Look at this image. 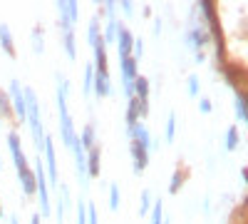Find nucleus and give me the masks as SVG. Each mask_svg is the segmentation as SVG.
Here are the masks:
<instances>
[{
    "instance_id": "obj_13",
    "label": "nucleus",
    "mask_w": 248,
    "mask_h": 224,
    "mask_svg": "<svg viewBox=\"0 0 248 224\" xmlns=\"http://www.w3.org/2000/svg\"><path fill=\"white\" fill-rule=\"evenodd\" d=\"M17 179H20V187H23L25 197L35 194V172H32L30 167H25V170H20V172H17Z\"/></svg>"
},
{
    "instance_id": "obj_16",
    "label": "nucleus",
    "mask_w": 248,
    "mask_h": 224,
    "mask_svg": "<svg viewBox=\"0 0 248 224\" xmlns=\"http://www.w3.org/2000/svg\"><path fill=\"white\" fill-rule=\"evenodd\" d=\"M134 97L139 100V103H149V80L144 75H139L134 80Z\"/></svg>"
},
{
    "instance_id": "obj_8",
    "label": "nucleus",
    "mask_w": 248,
    "mask_h": 224,
    "mask_svg": "<svg viewBox=\"0 0 248 224\" xmlns=\"http://www.w3.org/2000/svg\"><path fill=\"white\" fill-rule=\"evenodd\" d=\"M10 107H13V115L20 120V122H25L28 120V110H25V95H23V87H20L17 80H10Z\"/></svg>"
},
{
    "instance_id": "obj_14",
    "label": "nucleus",
    "mask_w": 248,
    "mask_h": 224,
    "mask_svg": "<svg viewBox=\"0 0 248 224\" xmlns=\"http://www.w3.org/2000/svg\"><path fill=\"white\" fill-rule=\"evenodd\" d=\"M0 48H3L10 57H15V45H13V33L8 23H0Z\"/></svg>"
},
{
    "instance_id": "obj_37",
    "label": "nucleus",
    "mask_w": 248,
    "mask_h": 224,
    "mask_svg": "<svg viewBox=\"0 0 248 224\" xmlns=\"http://www.w3.org/2000/svg\"><path fill=\"white\" fill-rule=\"evenodd\" d=\"M105 13H107V17H117L114 13H117V3H114V0H107V3H105Z\"/></svg>"
},
{
    "instance_id": "obj_5",
    "label": "nucleus",
    "mask_w": 248,
    "mask_h": 224,
    "mask_svg": "<svg viewBox=\"0 0 248 224\" xmlns=\"http://www.w3.org/2000/svg\"><path fill=\"white\" fill-rule=\"evenodd\" d=\"M43 155H45V165H47V187H55L60 185V177H57V159H55V142L50 135H45V147H43Z\"/></svg>"
},
{
    "instance_id": "obj_10",
    "label": "nucleus",
    "mask_w": 248,
    "mask_h": 224,
    "mask_svg": "<svg viewBox=\"0 0 248 224\" xmlns=\"http://www.w3.org/2000/svg\"><path fill=\"white\" fill-rule=\"evenodd\" d=\"M8 147H10V155H13V162H15V170H17V172H20V170H25V167H30V165H28V159H25L23 147H20V137H17V132H10V135H8Z\"/></svg>"
},
{
    "instance_id": "obj_7",
    "label": "nucleus",
    "mask_w": 248,
    "mask_h": 224,
    "mask_svg": "<svg viewBox=\"0 0 248 224\" xmlns=\"http://www.w3.org/2000/svg\"><path fill=\"white\" fill-rule=\"evenodd\" d=\"M114 45L119 50V60H127L132 57V45H134V35L127 25L117 23V37H114Z\"/></svg>"
},
{
    "instance_id": "obj_4",
    "label": "nucleus",
    "mask_w": 248,
    "mask_h": 224,
    "mask_svg": "<svg viewBox=\"0 0 248 224\" xmlns=\"http://www.w3.org/2000/svg\"><path fill=\"white\" fill-rule=\"evenodd\" d=\"M70 150L75 152V172H77V182H79L82 192H87V190H90V174H87V152L82 150L79 139H75V145H72Z\"/></svg>"
},
{
    "instance_id": "obj_39",
    "label": "nucleus",
    "mask_w": 248,
    "mask_h": 224,
    "mask_svg": "<svg viewBox=\"0 0 248 224\" xmlns=\"http://www.w3.org/2000/svg\"><path fill=\"white\" fill-rule=\"evenodd\" d=\"M10 224H20V219H17V214H10Z\"/></svg>"
},
{
    "instance_id": "obj_26",
    "label": "nucleus",
    "mask_w": 248,
    "mask_h": 224,
    "mask_svg": "<svg viewBox=\"0 0 248 224\" xmlns=\"http://www.w3.org/2000/svg\"><path fill=\"white\" fill-rule=\"evenodd\" d=\"M109 209L112 212L119 209V185H117V182H112V185H109Z\"/></svg>"
},
{
    "instance_id": "obj_35",
    "label": "nucleus",
    "mask_w": 248,
    "mask_h": 224,
    "mask_svg": "<svg viewBox=\"0 0 248 224\" xmlns=\"http://www.w3.org/2000/svg\"><path fill=\"white\" fill-rule=\"evenodd\" d=\"M87 224H99V217H97V209L92 205H87Z\"/></svg>"
},
{
    "instance_id": "obj_27",
    "label": "nucleus",
    "mask_w": 248,
    "mask_h": 224,
    "mask_svg": "<svg viewBox=\"0 0 248 224\" xmlns=\"http://www.w3.org/2000/svg\"><path fill=\"white\" fill-rule=\"evenodd\" d=\"M186 92H189V97H199V90H201V83H199V75H189V80H186Z\"/></svg>"
},
{
    "instance_id": "obj_17",
    "label": "nucleus",
    "mask_w": 248,
    "mask_h": 224,
    "mask_svg": "<svg viewBox=\"0 0 248 224\" xmlns=\"http://www.w3.org/2000/svg\"><path fill=\"white\" fill-rule=\"evenodd\" d=\"M233 110H236V120L238 122H248V105H246V95L236 90V103H233Z\"/></svg>"
},
{
    "instance_id": "obj_11",
    "label": "nucleus",
    "mask_w": 248,
    "mask_h": 224,
    "mask_svg": "<svg viewBox=\"0 0 248 224\" xmlns=\"http://www.w3.org/2000/svg\"><path fill=\"white\" fill-rule=\"evenodd\" d=\"M129 150H132V159H134V174H141L149 165V152L134 145V142H129Z\"/></svg>"
},
{
    "instance_id": "obj_15",
    "label": "nucleus",
    "mask_w": 248,
    "mask_h": 224,
    "mask_svg": "<svg viewBox=\"0 0 248 224\" xmlns=\"http://www.w3.org/2000/svg\"><path fill=\"white\" fill-rule=\"evenodd\" d=\"M99 157H102V150L99 145L87 150V174L90 177H99Z\"/></svg>"
},
{
    "instance_id": "obj_12",
    "label": "nucleus",
    "mask_w": 248,
    "mask_h": 224,
    "mask_svg": "<svg viewBox=\"0 0 248 224\" xmlns=\"http://www.w3.org/2000/svg\"><path fill=\"white\" fill-rule=\"evenodd\" d=\"M77 139H79V145H82V150H85V152L99 145L97 132H94V125H85V127H82V132L77 135Z\"/></svg>"
},
{
    "instance_id": "obj_2",
    "label": "nucleus",
    "mask_w": 248,
    "mask_h": 224,
    "mask_svg": "<svg viewBox=\"0 0 248 224\" xmlns=\"http://www.w3.org/2000/svg\"><path fill=\"white\" fill-rule=\"evenodd\" d=\"M35 192L40 197V217L47 219L50 217V192H47V177H45V165H43V159H35Z\"/></svg>"
},
{
    "instance_id": "obj_34",
    "label": "nucleus",
    "mask_w": 248,
    "mask_h": 224,
    "mask_svg": "<svg viewBox=\"0 0 248 224\" xmlns=\"http://www.w3.org/2000/svg\"><path fill=\"white\" fill-rule=\"evenodd\" d=\"M199 110H201L203 115H209V112L214 110V105H211V100H206V97H201V100H199Z\"/></svg>"
},
{
    "instance_id": "obj_40",
    "label": "nucleus",
    "mask_w": 248,
    "mask_h": 224,
    "mask_svg": "<svg viewBox=\"0 0 248 224\" xmlns=\"http://www.w3.org/2000/svg\"><path fill=\"white\" fill-rule=\"evenodd\" d=\"M30 224H40V214H32V219H30Z\"/></svg>"
},
{
    "instance_id": "obj_21",
    "label": "nucleus",
    "mask_w": 248,
    "mask_h": 224,
    "mask_svg": "<svg viewBox=\"0 0 248 224\" xmlns=\"http://www.w3.org/2000/svg\"><path fill=\"white\" fill-rule=\"evenodd\" d=\"M102 35H99V15H94L92 17V23H90V28H87V40H90V48H94L97 45V40H99Z\"/></svg>"
},
{
    "instance_id": "obj_42",
    "label": "nucleus",
    "mask_w": 248,
    "mask_h": 224,
    "mask_svg": "<svg viewBox=\"0 0 248 224\" xmlns=\"http://www.w3.org/2000/svg\"><path fill=\"white\" fill-rule=\"evenodd\" d=\"M0 217H3V207H0Z\"/></svg>"
},
{
    "instance_id": "obj_24",
    "label": "nucleus",
    "mask_w": 248,
    "mask_h": 224,
    "mask_svg": "<svg viewBox=\"0 0 248 224\" xmlns=\"http://www.w3.org/2000/svg\"><path fill=\"white\" fill-rule=\"evenodd\" d=\"M149 209H152V192L144 190L141 192V202H139V217H147Z\"/></svg>"
},
{
    "instance_id": "obj_28",
    "label": "nucleus",
    "mask_w": 248,
    "mask_h": 224,
    "mask_svg": "<svg viewBox=\"0 0 248 224\" xmlns=\"http://www.w3.org/2000/svg\"><path fill=\"white\" fill-rule=\"evenodd\" d=\"M32 50L35 52H40V55H43L45 52V43H43V30H32Z\"/></svg>"
},
{
    "instance_id": "obj_30",
    "label": "nucleus",
    "mask_w": 248,
    "mask_h": 224,
    "mask_svg": "<svg viewBox=\"0 0 248 224\" xmlns=\"http://www.w3.org/2000/svg\"><path fill=\"white\" fill-rule=\"evenodd\" d=\"M181 185H184V174L181 172H174L171 174V182H169V194H176L181 190Z\"/></svg>"
},
{
    "instance_id": "obj_23",
    "label": "nucleus",
    "mask_w": 248,
    "mask_h": 224,
    "mask_svg": "<svg viewBox=\"0 0 248 224\" xmlns=\"http://www.w3.org/2000/svg\"><path fill=\"white\" fill-rule=\"evenodd\" d=\"M117 23H119L117 17H109V20H107V30H105V37H102V40H105V45H114V37H117Z\"/></svg>"
},
{
    "instance_id": "obj_6",
    "label": "nucleus",
    "mask_w": 248,
    "mask_h": 224,
    "mask_svg": "<svg viewBox=\"0 0 248 224\" xmlns=\"http://www.w3.org/2000/svg\"><path fill=\"white\" fill-rule=\"evenodd\" d=\"M92 68H94V65H92ZM92 92H94L97 97H107V95H114V85H112V77H109L107 68H94Z\"/></svg>"
},
{
    "instance_id": "obj_29",
    "label": "nucleus",
    "mask_w": 248,
    "mask_h": 224,
    "mask_svg": "<svg viewBox=\"0 0 248 224\" xmlns=\"http://www.w3.org/2000/svg\"><path fill=\"white\" fill-rule=\"evenodd\" d=\"M75 224H87V202L77 199V222Z\"/></svg>"
},
{
    "instance_id": "obj_1",
    "label": "nucleus",
    "mask_w": 248,
    "mask_h": 224,
    "mask_svg": "<svg viewBox=\"0 0 248 224\" xmlns=\"http://www.w3.org/2000/svg\"><path fill=\"white\" fill-rule=\"evenodd\" d=\"M23 95H25V110H28V125H30V132H32V145L37 150V157L43 155V147H45V127H43V120H40V103H37V95L32 87H23Z\"/></svg>"
},
{
    "instance_id": "obj_32",
    "label": "nucleus",
    "mask_w": 248,
    "mask_h": 224,
    "mask_svg": "<svg viewBox=\"0 0 248 224\" xmlns=\"http://www.w3.org/2000/svg\"><path fill=\"white\" fill-rule=\"evenodd\" d=\"M141 55H144V40H141V37H134V45H132V57L139 63Z\"/></svg>"
},
{
    "instance_id": "obj_41",
    "label": "nucleus",
    "mask_w": 248,
    "mask_h": 224,
    "mask_svg": "<svg viewBox=\"0 0 248 224\" xmlns=\"http://www.w3.org/2000/svg\"><path fill=\"white\" fill-rule=\"evenodd\" d=\"M0 172H3V155H0Z\"/></svg>"
},
{
    "instance_id": "obj_33",
    "label": "nucleus",
    "mask_w": 248,
    "mask_h": 224,
    "mask_svg": "<svg viewBox=\"0 0 248 224\" xmlns=\"http://www.w3.org/2000/svg\"><path fill=\"white\" fill-rule=\"evenodd\" d=\"M13 112V107H10V103H8V95L3 92V90H0V115H10Z\"/></svg>"
},
{
    "instance_id": "obj_38",
    "label": "nucleus",
    "mask_w": 248,
    "mask_h": 224,
    "mask_svg": "<svg viewBox=\"0 0 248 224\" xmlns=\"http://www.w3.org/2000/svg\"><path fill=\"white\" fill-rule=\"evenodd\" d=\"M161 28H164V25H161V17H156V20H154V35H156V37L161 35Z\"/></svg>"
},
{
    "instance_id": "obj_22",
    "label": "nucleus",
    "mask_w": 248,
    "mask_h": 224,
    "mask_svg": "<svg viewBox=\"0 0 248 224\" xmlns=\"http://www.w3.org/2000/svg\"><path fill=\"white\" fill-rule=\"evenodd\" d=\"M65 13H67V20L72 25L79 23V3H75V0H65Z\"/></svg>"
},
{
    "instance_id": "obj_19",
    "label": "nucleus",
    "mask_w": 248,
    "mask_h": 224,
    "mask_svg": "<svg viewBox=\"0 0 248 224\" xmlns=\"http://www.w3.org/2000/svg\"><path fill=\"white\" fill-rule=\"evenodd\" d=\"M152 224H164V199L161 197L152 202Z\"/></svg>"
},
{
    "instance_id": "obj_31",
    "label": "nucleus",
    "mask_w": 248,
    "mask_h": 224,
    "mask_svg": "<svg viewBox=\"0 0 248 224\" xmlns=\"http://www.w3.org/2000/svg\"><path fill=\"white\" fill-rule=\"evenodd\" d=\"M174 135H176V115L169 112V120H167V142H174Z\"/></svg>"
},
{
    "instance_id": "obj_18",
    "label": "nucleus",
    "mask_w": 248,
    "mask_h": 224,
    "mask_svg": "<svg viewBox=\"0 0 248 224\" xmlns=\"http://www.w3.org/2000/svg\"><path fill=\"white\" fill-rule=\"evenodd\" d=\"M62 43H65V52L70 60H77V48H75V33L72 30H65L62 33Z\"/></svg>"
},
{
    "instance_id": "obj_36",
    "label": "nucleus",
    "mask_w": 248,
    "mask_h": 224,
    "mask_svg": "<svg viewBox=\"0 0 248 224\" xmlns=\"http://www.w3.org/2000/svg\"><path fill=\"white\" fill-rule=\"evenodd\" d=\"M119 8L124 10V15H127V17H132V13H134V5H132V0H122V3H119Z\"/></svg>"
},
{
    "instance_id": "obj_9",
    "label": "nucleus",
    "mask_w": 248,
    "mask_h": 224,
    "mask_svg": "<svg viewBox=\"0 0 248 224\" xmlns=\"http://www.w3.org/2000/svg\"><path fill=\"white\" fill-rule=\"evenodd\" d=\"M127 135H129V142L139 145L141 150L152 152V142H154V139H152V135H149V130H147V125H144V122H137L134 127H129Z\"/></svg>"
},
{
    "instance_id": "obj_20",
    "label": "nucleus",
    "mask_w": 248,
    "mask_h": 224,
    "mask_svg": "<svg viewBox=\"0 0 248 224\" xmlns=\"http://www.w3.org/2000/svg\"><path fill=\"white\" fill-rule=\"evenodd\" d=\"M238 142H241V137H238V127L233 125V127L226 130V150H229V152L238 150Z\"/></svg>"
},
{
    "instance_id": "obj_25",
    "label": "nucleus",
    "mask_w": 248,
    "mask_h": 224,
    "mask_svg": "<svg viewBox=\"0 0 248 224\" xmlns=\"http://www.w3.org/2000/svg\"><path fill=\"white\" fill-rule=\"evenodd\" d=\"M92 80H94V68L87 65V68H85V83H82V92H85L87 97L92 95Z\"/></svg>"
},
{
    "instance_id": "obj_3",
    "label": "nucleus",
    "mask_w": 248,
    "mask_h": 224,
    "mask_svg": "<svg viewBox=\"0 0 248 224\" xmlns=\"http://www.w3.org/2000/svg\"><path fill=\"white\" fill-rule=\"evenodd\" d=\"M209 37H211L209 25L201 23V20H199V23H191V25H189V30H186V35H184L186 48L194 50V55H201V52H203V48L209 45Z\"/></svg>"
}]
</instances>
